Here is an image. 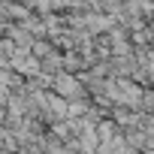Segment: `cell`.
I'll return each instance as SVG.
<instances>
[{
  "label": "cell",
  "instance_id": "cell-1",
  "mask_svg": "<svg viewBox=\"0 0 154 154\" xmlns=\"http://www.w3.org/2000/svg\"><path fill=\"white\" fill-rule=\"evenodd\" d=\"M54 94H60L63 100H72V97H82V91H85V85H82V79H75V72H66V69H57L54 75H51V85H48Z\"/></svg>",
  "mask_w": 154,
  "mask_h": 154
},
{
  "label": "cell",
  "instance_id": "cell-3",
  "mask_svg": "<svg viewBox=\"0 0 154 154\" xmlns=\"http://www.w3.org/2000/svg\"><path fill=\"white\" fill-rule=\"evenodd\" d=\"M27 6H33V9L39 12V15H42V12H51V9H54V6H51V0H27Z\"/></svg>",
  "mask_w": 154,
  "mask_h": 154
},
{
  "label": "cell",
  "instance_id": "cell-2",
  "mask_svg": "<svg viewBox=\"0 0 154 154\" xmlns=\"http://www.w3.org/2000/svg\"><path fill=\"white\" fill-rule=\"evenodd\" d=\"M21 79H24V75H18L12 66H0V88H3V91L21 88Z\"/></svg>",
  "mask_w": 154,
  "mask_h": 154
}]
</instances>
